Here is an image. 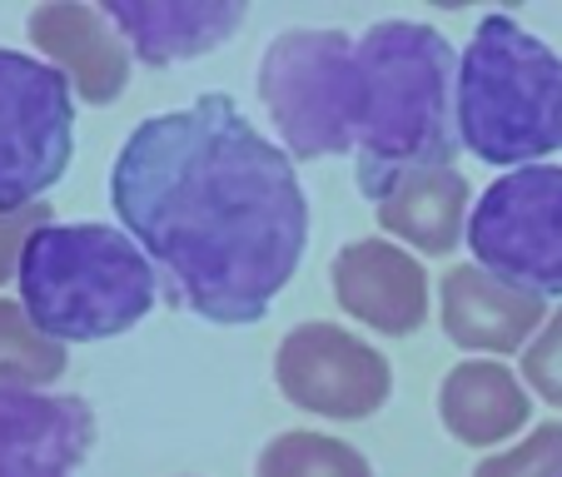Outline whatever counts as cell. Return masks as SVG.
<instances>
[{
  "label": "cell",
  "instance_id": "obj_1",
  "mask_svg": "<svg viewBox=\"0 0 562 477\" xmlns=\"http://www.w3.org/2000/svg\"><path fill=\"white\" fill-rule=\"evenodd\" d=\"M110 204L175 308L204 323H259L308 245L294 159L229 95L155 115L120 145Z\"/></svg>",
  "mask_w": 562,
  "mask_h": 477
},
{
  "label": "cell",
  "instance_id": "obj_2",
  "mask_svg": "<svg viewBox=\"0 0 562 477\" xmlns=\"http://www.w3.org/2000/svg\"><path fill=\"white\" fill-rule=\"evenodd\" d=\"M339 125L359 190L383 204L424 170L458 159V55L434 25L379 21L349 45Z\"/></svg>",
  "mask_w": 562,
  "mask_h": 477
},
{
  "label": "cell",
  "instance_id": "obj_3",
  "mask_svg": "<svg viewBox=\"0 0 562 477\" xmlns=\"http://www.w3.org/2000/svg\"><path fill=\"white\" fill-rule=\"evenodd\" d=\"M21 308L55 343L130 333L155 308L159 274L145 249L110 224H45L21 254Z\"/></svg>",
  "mask_w": 562,
  "mask_h": 477
},
{
  "label": "cell",
  "instance_id": "obj_4",
  "mask_svg": "<svg viewBox=\"0 0 562 477\" xmlns=\"http://www.w3.org/2000/svg\"><path fill=\"white\" fill-rule=\"evenodd\" d=\"M458 135L513 170L562 145V60L513 15H483L458 60Z\"/></svg>",
  "mask_w": 562,
  "mask_h": 477
},
{
  "label": "cell",
  "instance_id": "obj_5",
  "mask_svg": "<svg viewBox=\"0 0 562 477\" xmlns=\"http://www.w3.org/2000/svg\"><path fill=\"white\" fill-rule=\"evenodd\" d=\"M477 269L532 298L562 294V170L522 164L493 180L468 214Z\"/></svg>",
  "mask_w": 562,
  "mask_h": 477
},
{
  "label": "cell",
  "instance_id": "obj_6",
  "mask_svg": "<svg viewBox=\"0 0 562 477\" xmlns=\"http://www.w3.org/2000/svg\"><path fill=\"white\" fill-rule=\"evenodd\" d=\"M75 149V90L55 65L0 50V214L41 204Z\"/></svg>",
  "mask_w": 562,
  "mask_h": 477
},
{
  "label": "cell",
  "instance_id": "obj_7",
  "mask_svg": "<svg viewBox=\"0 0 562 477\" xmlns=\"http://www.w3.org/2000/svg\"><path fill=\"white\" fill-rule=\"evenodd\" d=\"M353 35L284 31L259 60V100L294 159L349 155L339 129V70Z\"/></svg>",
  "mask_w": 562,
  "mask_h": 477
},
{
  "label": "cell",
  "instance_id": "obj_8",
  "mask_svg": "<svg viewBox=\"0 0 562 477\" xmlns=\"http://www.w3.org/2000/svg\"><path fill=\"white\" fill-rule=\"evenodd\" d=\"M274 383L294 408L339 423L373 418L393 393L389 359L339 323H299L274 353Z\"/></svg>",
  "mask_w": 562,
  "mask_h": 477
},
{
  "label": "cell",
  "instance_id": "obj_9",
  "mask_svg": "<svg viewBox=\"0 0 562 477\" xmlns=\"http://www.w3.org/2000/svg\"><path fill=\"white\" fill-rule=\"evenodd\" d=\"M95 447V413L80 393L0 383V477H70Z\"/></svg>",
  "mask_w": 562,
  "mask_h": 477
},
{
  "label": "cell",
  "instance_id": "obj_10",
  "mask_svg": "<svg viewBox=\"0 0 562 477\" xmlns=\"http://www.w3.org/2000/svg\"><path fill=\"white\" fill-rule=\"evenodd\" d=\"M334 298L373 333L404 339L424 329L428 318V274L389 239H359L334 259Z\"/></svg>",
  "mask_w": 562,
  "mask_h": 477
},
{
  "label": "cell",
  "instance_id": "obj_11",
  "mask_svg": "<svg viewBox=\"0 0 562 477\" xmlns=\"http://www.w3.org/2000/svg\"><path fill=\"white\" fill-rule=\"evenodd\" d=\"M31 41L55 60V70L70 80V90L86 105H110L130 86V50L125 35L110 25L100 5H35L31 11Z\"/></svg>",
  "mask_w": 562,
  "mask_h": 477
},
{
  "label": "cell",
  "instance_id": "obj_12",
  "mask_svg": "<svg viewBox=\"0 0 562 477\" xmlns=\"http://www.w3.org/2000/svg\"><path fill=\"white\" fill-rule=\"evenodd\" d=\"M100 11L145 65H175L220 50L249 15L245 0H105Z\"/></svg>",
  "mask_w": 562,
  "mask_h": 477
},
{
  "label": "cell",
  "instance_id": "obj_13",
  "mask_svg": "<svg viewBox=\"0 0 562 477\" xmlns=\"http://www.w3.org/2000/svg\"><path fill=\"white\" fill-rule=\"evenodd\" d=\"M548 323V304L498 284L477 264L443 279V333L468 353H513Z\"/></svg>",
  "mask_w": 562,
  "mask_h": 477
},
{
  "label": "cell",
  "instance_id": "obj_14",
  "mask_svg": "<svg viewBox=\"0 0 562 477\" xmlns=\"http://www.w3.org/2000/svg\"><path fill=\"white\" fill-rule=\"evenodd\" d=\"M443 428L468 447H493L528 423L532 404L503 363H458L438 393Z\"/></svg>",
  "mask_w": 562,
  "mask_h": 477
},
{
  "label": "cell",
  "instance_id": "obj_15",
  "mask_svg": "<svg viewBox=\"0 0 562 477\" xmlns=\"http://www.w3.org/2000/svg\"><path fill=\"white\" fill-rule=\"evenodd\" d=\"M468 180L458 170H424L404 180L379 209V224L418 249V254H453L468 234Z\"/></svg>",
  "mask_w": 562,
  "mask_h": 477
},
{
  "label": "cell",
  "instance_id": "obj_16",
  "mask_svg": "<svg viewBox=\"0 0 562 477\" xmlns=\"http://www.w3.org/2000/svg\"><path fill=\"white\" fill-rule=\"evenodd\" d=\"M255 477H373L359 447L324 433H279L265 443Z\"/></svg>",
  "mask_w": 562,
  "mask_h": 477
},
{
  "label": "cell",
  "instance_id": "obj_17",
  "mask_svg": "<svg viewBox=\"0 0 562 477\" xmlns=\"http://www.w3.org/2000/svg\"><path fill=\"white\" fill-rule=\"evenodd\" d=\"M60 373H65V343L45 339L15 298H0V383L41 393Z\"/></svg>",
  "mask_w": 562,
  "mask_h": 477
},
{
  "label": "cell",
  "instance_id": "obj_18",
  "mask_svg": "<svg viewBox=\"0 0 562 477\" xmlns=\"http://www.w3.org/2000/svg\"><path fill=\"white\" fill-rule=\"evenodd\" d=\"M473 477H562V423H542L518 447L477 463Z\"/></svg>",
  "mask_w": 562,
  "mask_h": 477
},
{
  "label": "cell",
  "instance_id": "obj_19",
  "mask_svg": "<svg viewBox=\"0 0 562 477\" xmlns=\"http://www.w3.org/2000/svg\"><path fill=\"white\" fill-rule=\"evenodd\" d=\"M522 378H528V388L538 393L542 404L562 408V308L548 314L542 333L528 343V353H522Z\"/></svg>",
  "mask_w": 562,
  "mask_h": 477
},
{
  "label": "cell",
  "instance_id": "obj_20",
  "mask_svg": "<svg viewBox=\"0 0 562 477\" xmlns=\"http://www.w3.org/2000/svg\"><path fill=\"white\" fill-rule=\"evenodd\" d=\"M45 224H50V204L45 200L31 204V209H21V214H0V284L21 274L25 245H31V234L45 229Z\"/></svg>",
  "mask_w": 562,
  "mask_h": 477
}]
</instances>
